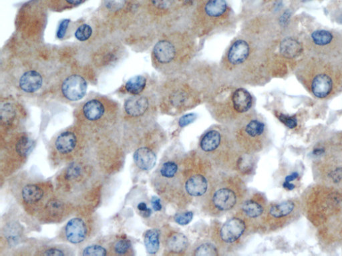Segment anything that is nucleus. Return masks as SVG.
Wrapping results in <instances>:
<instances>
[{
  "label": "nucleus",
  "mask_w": 342,
  "mask_h": 256,
  "mask_svg": "<svg viewBox=\"0 0 342 256\" xmlns=\"http://www.w3.org/2000/svg\"><path fill=\"white\" fill-rule=\"evenodd\" d=\"M186 152L178 147L168 149L152 175V186L166 204L179 211L191 205L185 192Z\"/></svg>",
  "instance_id": "f257e3e1"
},
{
  "label": "nucleus",
  "mask_w": 342,
  "mask_h": 256,
  "mask_svg": "<svg viewBox=\"0 0 342 256\" xmlns=\"http://www.w3.org/2000/svg\"><path fill=\"white\" fill-rule=\"evenodd\" d=\"M248 198V188L242 176L237 173L219 172L200 200V208L209 216L220 217L235 213Z\"/></svg>",
  "instance_id": "f03ea898"
},
{
  "label": "nucleus",
  "mask_w": 342,
  "mask_h": 256,
  "mask_svg": "<svg viewBox=\"0 0 342 256\" xmlns=\"http://www.w3.org/2000/svg\"><path fill=\"white\" fill-rule=\"evenodd\" d=\"M218 172L237 173L238 160L244 154L231 133L211 129L200 137L197 150Z\"/></svg>",
  "instance_id": "7ed1b4c3"
},
{
  "label": "nucleus",
  "mask_w": 342,
  "mask_h": 256,
  "mask_svg": "<svg viewBox=\"0 0 342 256\" xmlns=\"http://www.w3.org/2000/svg\"><path fill=\"white\" fill-rule=\"evenodd\" d=\"M301 202L303 213L318 229L342 212V192L321 184L311 186Z\"/></svg>",
  "instance_id": "20e7f679"
},
{
  "label": "nucleus",
  "mask_w": 342,
  "mask_h": 256,
  "mask_svg": "<svg viewBox=\"0 0 342 256\" xmlns=\"http://www.w3.org/2000/svg\"><path fill=\"white\" fill-rule=\"evenodd\" d=\"M313 171L317 184L342 192V145L321 144L314 156Z\"/></svg>",
  "instance_id": "39448f33"
},
{
  "label": "nucleus",
  "mask_w": 342,
  "mask_h": 256,
  "mask_svg": "<svg viewBox=\"0 0 342 256\" xmlns=\"http://www.w3.org/2000/svg\"><path fill=\"white\" fill-rule=\"evenodd\" d=\"M251 234L246 222L235 214L223 223L214 222L210 230L211 242L216 245L220 253L238 250Z\"/></svg>",
  "instance_id": "423d86ee"
},
{
  "label": "nucleus",
  "mask_w": 342,
  "mask_h": 256,
  "mask_svg": "<svg viewBox=\"0 0 342 256\" xmlns=\"http://www.w3.org/2000/svg\"><path fill=\"white\" fill-rule=\"evenodd\" d=\"M232 134L244 154L257 155L269 145L265 124L258 119L248 120Z\"/></svg>",
  "instance_id": "0eeeda50"
},
{
  "label": "nucleus",
  "mask_w": 342,
  "mask_h": 256,
  "mask_svg": "<svg viewBox=\"0 0 342 256\" xmlns=\"http://www.w3.org/2000/svg\"><path fill=\"white\" fill-rule=\"evenodd\" d=\"M303 213L301 200H288L268 205L261 234H269L284 229L299 218Z\"/></svg>",
  "instance_id": "6e6552de"
},
{
  "label": "nucleus",
  "mask_w": 342,
  "mask_h": 256,
  "mask_svg": "<svg viewBox=\"0 0 342 256\" xmlns=\"http://www.w3.org/2000/svg\"><path fill=\"white\" fill-rule=\"evenodd\" d=\"M268 205L265 194L256 192L248 197L234 214L246 222L252 234L261 233Z\"/></svg>",
  "instance_id": "1a4fd4ad"
},
{
  "label": "nucleus",
  "mask_w": 342,
  "mask_h": 256,
  "mask_svg": "<svg viewBox=\"0 0 342 256\" xmlns=\"http://www.w3.org/2000/svg\"><path fill=\"white\" fill-rule=\"evenodd\" d=\"M52 186L46 182H27L21 190V198L26 208L33 211H41L51 197Z\"/></svg>",
  "instance_id": "9d476101"
},
{
  "label": "nucleus",
  "mask_w": 342,
  "mask_h": 256,
  "mask_svg": "<svg viewBox=\"0 0 342 256\" xmlns=\"http://www.w3.org/2000/svg\"><path fill=\"white\" fill-rule=\"evenodd\" d=\"M80 139L75 131L66 130L60 133L52 144V155L54 160L60 162L69 161V163L70 160H75L76 155H78L82 145Z\"/></svg>",
  "instance_id": "9b49d317"
},
{
  "label": "nucleus",
  "mask_w": 342,
  "mask_h": 256,
  "mask_svg": "<svg viewBox=\"0 0 342 256\" xmlns=\"http://www.w3.org/2000/svg\"><path fill=\"white\" fill-rule=\"evenodd\" d=\"M160 242L166 256L189 255L190 243L183 233L166 225L160 230Z\"/></svg>",
  "instance_id": "f8f14e48"
},
{
  "label": "nucleus",
  "mask_w": 342,
  "mask_h": 256,
  "mask_svg": "<svg viewBox=\"0 0 342 256\" xmlns=\"http://www.w3.org/2000/svg\"><path fill=\"white\" fill-rule=\"evenodd\" d=\"M161 139L149 141L135 150L133 160L135 166L141 171L151 170L156 166L157 153L162 144Z\"/></svg>",
  "instance_id": "ddd939ff"
},
{
  "label": "nucleus",
  "mask_w": 342,
  "mask_h": 256,
  "mask_svg": "<svg viewBox=\"0 0 342 256\" xmlns=\"http://www.w3.org/2000/svg\"><path fill=\"white\" fill-rule=\"evenodd\" d=\"M89 224L81 217L70 220L63 229L64 240L70 244L79 245L87 240L90 236Z\"/></svg>",
  "instance_id": "4468645a"
},
{
  "label": "nucleus",
  "mask_w": 342,
  "mask_h": 256,
  "mask_svg": "<svg viewBox=\"0 0 342 256\" xmlns=\"http://www.w3.org/2000/svg\"><path fill=\"white\" fill-rule=\"evenodd\" d=\"M35 142L28 135L22 134L6 145L5 160H16L18 163L26 160L32 151Z\"/></svg>",
  "instance_id": "2eb2a0df"
},
{
  "label": "nucleus",
  "mask_w": 342,
  "mask_h": 256,
  "mask_svg": "<svg viewBox=\"0 0 342 256\" xmlns=\"http://www.w3.org/2000/svg\"><path fill=\"white\" fill-rule=\"evenodd\" d=\"M87 82L82 76L72 75L62 83V93L67 100L76 101L84 98L87 90Z\"/></svg>",
  "instance_id": "dca6fc26"
},
{
  "label": "nucleus",
  "mask_w": 342,
  "mask_h": 256,
  "mask_svg": "<svg viewBox=\"0 0 342 256\" xmlns=\"http://www.w3.org/2000/svg\"><path fill=\"white\" fill-rule=\"evenodd\" d=\"M69 204L58 198H52L40 211L41 219L47 222L60 221L67 213Z\"/></svg>",
  "instance_id": "f3484780"
},
{
  "label": "nucleus",
  "mask_w": 342,
  "mask_h": 256,
  "mask_svg": "<svg viewBox=\"0 0 342 256\" xmlns=\"http://www.w3.org/2000/svg\"><path fill=\"white\" fill-rule=\"evenodd\" d=\"M81 113L87 122H100L107 116V106L100 99H92L82 105Z\"/></svg>",
  "instance_id": "a211bd4d"
},
{
  "label": "nucleus",
  "mask_w": 342,
  "mask_h": 256,
  "mask_svg": "<svg viewBox=\"0 0 342 256\" xmlns=\"http://www.w3.org/2000/svg\"><path fill=\"white\" fill-rule=\"evenodd\" d=\"M124 111L130 118H139L144 116L149 108V101L145 96L136 95L126 99Z\"/></svg>",
  "instance_id": "6ab92c4d"
},
{
  "label": "nucleus",
  "mask_w": 342,
  "mask_h": 256,
  "mask_svg": "<svg viewBox=\"0 0 342 256\" xmlns=\"http://www.w3.org/2000/svg\"><path fill=\"white\" fill-rule=\"evenodd\" d=\"M312 92L318 98H325L329 96L333 88V80L326 73L319 74L312 82Z\"/></svg>",
  "instance_id": "aec40b11"
},
{
  "label": "nucleus",
  "mask_w": 342,
  "mask_h": 256,
  "mask_svg": "<svg viewBox=\"0 0 342 256\" xmlns=\"http://www.w3.org/2000/svg\"><path fill=\"white\" fill-rule=\"evenodd\" d=\"M232 107L238 114H246L250 111L253 105V98L250 93L245 89L235 90L232 95Z\"/></svg>",
  "instance_id": "412c9836"
},
{
  "label": "nucleus",
  "mask_w": 342,
  "mask_h": 256,
  "mask_svg": "<svg viewBox=\"0 0 342 256\" xmlns=\"http://www.w3.org/2000/svg\"><path fill=\"white\" fill-rule=\"evenodd\" d=\"M43 84L41 74L36 70H29L25 72L19 80L21 90L27 93H35L39 91Z\"/></svg>",
  "instance_id": "4be33fe9"
},
{
  "label": "nucleus",
  "mask_w": 342,
  "mask_h": 256,
  "mask_svg": "<svg viewBox=\"0 0 342 256\" xmlns=\"http://www.w3.org/2000/svg\"><path fill=\"white\" fill-rule=\"evenodd\" d=\"M154 56L158 62L166 64L171 62L176 56L174 45L166 40H162L156 44L153 50Z\"/></svg>",
  "instance_id": "5701e85b"
},
{
  "label": "nucleus",
  "mask_w": 342,
  "mask_h": 256,
  "mask_svg": "<svg viewBox=\"0 0 342 256\" xmlns=\"http://www.w3.org/2000/svg\"><path fill=\"white\" fill-rule=\"evenodd\" d=\"M250 54V46L244 40H237L228 52V60L233 65L244 63Z\"/></svg>",
  "instance_id": "b1692460"
},
{
  "label": "nucleus",
  "mask_w": 342,
  "mask_h": 256,
  "mask_svg": "<svg viewBox=\"0 0 342 256\" xmlns=\"http://www.w3.org/2000/svg\"><path fill=\"white\" fill-rule=\"evenodd\" d=\"M256 164L257 155L244 154L238 161L236 172L242 177L248 176L255 171Z\"/></svg>",
  "instance_id": "393cba45"
},
{
  "label": "nucleus",
  "mask_w": 342,
  "mask_h": 256,
  "mask_svg": "<svg viewBox=\"0 0 342 256\" xmlns=\"http://www.w3.org/2000/svg\"><path fill=\"white\" fill-rule=\"evenodd\" d=\"M144 244L147 253L155 255L159 251L160 244V230L151 229L144 234Z\"/></svg>",
  "instance_id": "a878e982"
},
{
  "label": "nucleus",
  "mask_w": 342,
  "mask_h": 256,
  "mask_svg": "<svg viewBox=\"0 0 342 256\" xmlns=\"http://www.w3.org/2000/svg\"><path fill=\"white\" fill-rule=\"evenodd\" d=\"M189 255L194 256H218L220 251L213 242H201L194 245Z\"/></svg>",
  "instance_id": "bb28decb"
},
{
  "label": "nucleus",
  "mask_w": 342,
  "mask_h": 256,
  "mask_svg": "<svg viewBox=\"0 0 342 256\" xmlns=\"http://www.w3.org/2000/svg\"><path fill=\"white\" fill-rule=\"evenodd\" d=\"M4 238L10 246L18 245L22 238V230L20 224L16 222L7 224L4 230Z\"/></svg>",
  "instance_id": "cd10ccee"
},
{
  "label": "nucleus",
  "mask_w": 342,
  "mask_h": 256,
  "mask_svg": "<svg viewBox=\"0 0 342 256\" xmlns=\"http://www.w3.org/2000/svg\"><path fill=\"white\" fill-rule=\"evenodd\" d=\"M112 254L116 255H129L132 254V245L130 240L126 238H120L115 241L110 246Z\"/></svg>",
  "instance_id": "c85d7f7f"
},
{
  "label": "nucleus",
  "mask_w": 342,
  "mask_h": 256,
  "mask_svg": "<svg viewBox=\"0 0 342 256\" xmlns=\"http://www.w3.org/2000/svg\"><path fill=\"white\" fill-rule=\"evenodd\" d=\"M301 50L300 44L293 38H286L281 44V53L286 58H294L300 53Z\"/></svg>",
  "instance_id": "c756f323"
},
{
  "label": "nucleus",
  "mask_w": 342,
  "mask_h": 256,
  "mask_svg": "<svg viewBox=\"0 0 342 256\" xmlns=\"http://www.w3.org/2000/svg\"><path fill=\"white\" fill-rule=\"evenodd\" d=\"M147 85V79L143 76H136L130 78L125 84V90L129 94L136 96L140 95Z\"/></svg>",
  "instance_id": "7c9ffc66"
},
{
  "label": "nucleus",
  "mask_w": 342,
  "mask_h": 256,
  "mask_svg": "<svg viewBox=\"0 0 342 256\" xmlns=\"http://www.w3.org/2000/svg\"><path fill=\"white\" fill-rule=\"evenodd\" d=\"M227 6L225 0H210L206 4L204 10L209 16L217 18L225 14Z\"/></svg>",
  "instance_id": "2f4dec72"
},
{
  "label": "nucleus",
  "mask_w": 342,
  "mask_h": 256,
  "mask_svg": "<svg viewBox=\"0 0 342 256\" xmlns=\"http://www.w3.org/2000/svg\"><path fill=\"white\" fill-rule=\"evenodd\" d=\"M16 110L12 103H2L1 106V120L5 126H10L16 119Z\"/></svg>",
  "instance_id": "473e14b6"
},
{
  "label": "nucleus",
  "mask_w": 342,
  "mask_h": 256,
  "mask_svg": "<svg viewBox=\"0 0 342 256\" xmlns=\"http://www.w3.org/2000/svg\"><path fill=\"white\" fill-rule=\"evenodd\" d=\"M188 97L184 92H176L173 94L169 98L171 107L175 109H184L188 108Z\"/></svg>",
  "instance_id": "72a5a7b5"
},
{
  "label": "nucleus",
  "mask_w": 342,
  "mask_h": 256,
  "mask_svg": "<svg viewBox=\"0 0 342 256\" xmlns=\"http://www.w3.org/2000/svg\"><path fill=\"white\" fill-rule=\"evenodd\" d=\"M312 38L314 43L317 44V45L326 46L332 41L333 35L329 31L318 30L314 31L312 33Z\"/></svg>",
  "instance_id": "f704fd0d"
},
{
  "label": "nucleus",
  "mask_w": 342,
  "mask_h": 256,
  "mask_svg": "<svg viewBox=\"0 0 342 256\" xmlns=\"http://www.w3.org/2000/svg\"><path fill=\"white\" fill-rule=\"evenodd\" d=\"M82 255L103 256L109 255L107 249L102 245L92 244L84 247L81 253Z\"/></svg>",
  "instance_id": "c9c22d12"
},
{
  "label": "nucleus",
  "mask_w": 342,
  "mask_h": 256,
  "mask_svg": "<svg viewBox=\"0 0 342 256\" xmlns=\"http://www.w3.org/2000/svg\"><path fill=\"white\" fill-rule=\"evenodd\" d=\"M39 255H67L69 254L66 249L61 247L54 246L46 247L45 248L41 249L39 253H37Z\"/></svg>",
  "instance_id": "e433bc0d"
},
{
  "label": "nucleus",
  "mask_w": 342,
  "mask_h": 256,
  "mask_svg": "<svg viewBox=\"0 0 342 256\" xmlns=\"http://www.w3.org/2000/svg\"><path fill=\"white\" fill-rule=\"evenodd\" d=\"M92 34V29L89 25L83 24L75 31V38L80 42L86 41Z\"/></svg>",
  "instance_id": "4c0bfd02"
},
{
  "label": "nucleus",
  "mask_w": 342,
  "mask_h": 256,
  "mask_svg": "<svg viewBox=\"0 0 342 256\" xmlns=\"http://www.w3.org/2000/svg\"><path fill=\"white\" fill-rule=\"evenodd\" d=\"M193 218V211H188L185 212H179L175 215L174 221L180 226H187L191 223Z\"/></svg>",
  "instance_id": "58836bf2"
},
{
  "label": "nucleus",
  "mask_w": 342,
  "mask_h": 256,
  "mask_svg": "<svg viewBox=\"0 0 342 256\" xmlns=\"http://www.w3.org/2000/svg\"><path fill=\"white\" fill-rule=\"evenodd\" d=\"M279 120L283 123L284 125H286L288 128L293 129L297 126V120L296 118L293 117V116H288L284 115V114H280L278 116Z\"/></svg>",
  "instance_id": "ea45409f"
},
{
  "label": "nucleus",
  "mask_w": 342,
  "mask_h": 256,
  "mask_svg": "<svg viewBox=\"0 0 342 256\" xmlns=\"http://www.w3.org/2000/svg\"><path fill=\"white\" fill-rule=\"evenodd\" d=\"M137 209L143 218H149L152 214V209L148 207L145 202H140L137 205Z\"/></svg>",
  "instance_id": "a19ab883"
},
{
  "label": "nucleus",
  "mask_w": 342,
  "mask_h": 256,
  "mask_svg": "<svg viewBox=\"0 0 342 256\" xmlns=\"http://www.w3.org/2000/svg\"><path fill=\"white\" fill-rule=\"evenodd\" d=\"M196 119V115L195 114H188L186 115L182 116L180 118L179 121V125L181 128H183L188 126V125L191 124V123H193L195 121Z\"/></svg>",
  "instance_id": "79ce46f5"
},
{
  "label": "nucleus",
  "mask_w": 342,
  "mask_h": 256,
  "mask_svg": "<svg viewBox=\"0 0 342 256\" xmlns=\"http://www.w3.org/2000/svg\"><path fill=\"white\" fill-rule=\"evenodd\" d=\"M174 0H152L153 5L158 9L166 10L169 8Z\"/></svg>",
  "instance_id": "37998d69"
},
{
  "label": "nucleus",
  "mask_w": 342,
  "mask_h": 256,
  "mask_svg": "<svg viewBox=\"0 0 342 256\" xmlns=\"http://www.w3.org/2000/svg\"><path fill=\"white\" fill-rule=\"evenodd\" d=\"M70 24L69 20H64L60 23L59 24L58 31H57V38L59 39H62V38L65 36L66 34L67 26Z\"/></svg>",
  "instance_id": "c03bdc74"
},
{
  "label": "nucleus",
  "mask_w": 342,
  "mask_h": 256,
  "mask_svg": "<svg viewBox=\"0 0 342 256\" xmlns=\"http://www.w3.org/2000/svg\"><path fill=\"white\" fill-rule=\"evenodd\" d=\"M124 4V0H106V6L109 9H119Z\"/></svg>",
  "instance_id": "a18cd8bd"
},
{
  "label": "nucleus",
  "mask_w": 342,
  "mask_h": 256,
  "mask_svg": "<svg viewBox=\"0 0 342 256\" xmlns=\"http://www.w3.org/2000/svg\"><path fill=\"white\" fill-rule=\"evenodd\" d=\"M151 206L154 210L156 211H159L162 210V205L161 202V198H158V197H153L151 199Z\"/></svg>",
  "instance_id": "49530a36"
},
{
  "label": "nucleus",
  "mask_w": 342,
  "mask_h": 256,
  "mask_svg": "<svg viewBox=\"0 0 342 256\" xmlns=\"http://www.w3.org/2000/svg\"><path fill=\"white\" fill-rule=\"evenodd\" d=\"M299 177V173L297 172H293L290 175L286 176L285 179V182L291 183V181L295 180Z\"/></svg>",
  "instance_id": "de8ad7c7"
},
{
  "label": "nucleus",
  "mask_w": 342,
  "mask_h": 256,
  "mask_svg": "<svg viewBox=\"0 0 342 256\" xmlns=\"http://www.w3.org/2000/svg\"><path fill=\"white\" fill-rule=\"evenodd\" d=\"M66 3L71 6H78L81 4L84 0H65Z\"/></svg>",
  "instance_id": "09e8293b"
},
{
  "label": "nucleus",
  "mask_w": 342,
  "mask_h": 256,
  "mask_svg": "<svg viewBox=\"0 0 342 256\" xmlns=\"http://www.w3.org/2000/svg\"><path fill=\"white\" fill-rule=\"evenodd\" d=\"M283 187L288 190H293L295 188V186L292 183L285 182L284 181L283 184Z\"/></svg>",
  "instance_id": "8fccbe9b"
},
{
  "label": "nucleus",
  "mask_w": 342,
  "mask_h": 256,
  "mask_svg": "<svg viewBox=\"0 0 342 256\" xmlns=\"http://www.w3.org/2000/svg\"><path fill=\"white\" fill-rule=\"evenodd\" d=\"M339 142H340L341 144L342 145V141H339Z\"/></svg>",
  "instance_id": "3c124183"
}]
</instances>
